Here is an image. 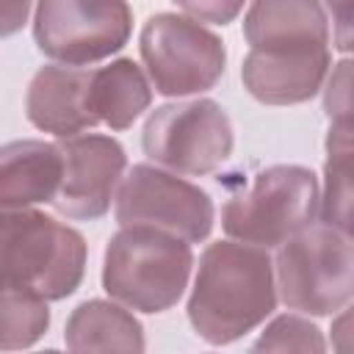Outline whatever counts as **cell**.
Listing matches in <instances>:
<instances>
[{
  "instance_id": "cell-2",
  "label": "cell",
  "mask_w": 354,
  "mask_h": 354,
  "mask_svg": "<svg viewBox=\"0 0 354 354\" xmlns=\"http://www.w3.org/2000/svg\"><path fill=\"white\" fill-rule=\"evenodd\" d=\"M86 271V241L41 210H0V290L44 301L75 293Z\"/></svg>"
},
{
  "instance_id": "cell-24",
  "label": "cell",
  "mask_w": 354,
  "mask_h": 354,
  "mask_svg": "<svg viewBox=\"0 0 354 354\" xmlns=\"http://www.w3.org/2000/svg\"><path fill=\"white\" fill-rule=\"evenodd\" d=\"M36 354H61V351H53V348H50V351H36Z\"/></svg>"
},
{
  "instance_id": "cell-12",
  "label": "cell",
  "mask_w": 354,
  "mask_h": 354,
  "mask_svg": "<svg viewBox=\"0 0 354 354\" xmlns=\"http://www.w3.org/2000/svg\"><path fill=\"white\" fill-rule=\"evenodd\" d=\"M329 69V47H304L282 53L252 50L243 58V86L266 105H296L310 100Z\"/></svg>"
},
{
  "instance_id": "cell-4",
  "label": "cell",
  "mask_w": 354,
  "mask_h": 354,
  "mask_svg": "<svg viewBox=\"0 0 354 354\" xmlns=\"http://www.w3.org/2000/svg\"><path fill=\"white\" fill-rule=\"evenodd\" d=\"M274 285L290 310L310 315L346 310L354 290L351 235L324 221L307 224L279 243Z\"/></svg>"
},
{
  "instance_id": "cell-9",
  "label": "cell",
  "mask_w": 354,
  "mask_h": 354,
  "mask_svg": "<svg viewBox=\"0 0 354 354\" xmlns=\"http://www.w3.org/2000/svg\"><path fill=\"white\" fill-rule=\"evenodd\" d=\"M116 221L122 227H155L196 243L213 227V202L199 185L141 163L119 185Z\"/></svg>"
},
{
  "instance_id": "cell-10",
  "label": "cell",
  "mask_w": 354,
  "mask_h": 354,
  "mask_svg": "<svg viewBox=\"0 0 354 354\" xmlns=\"http://www.w3.org/2000/svg\"><path fill=\"white\" fill-rule=\"evenodd\" d=\"M61 183L53 196V207L66 218H100L122 183L127 158L119 141L111 136L83 133L64 138Z\"/></svg>"
},
{
  "instance_id": "cell-11",
  "label": "cell",
  "mask_w": 354,
  "mask_h": 354,
  "mask_svg": "<svg viewBox=\"0 0 354 354\" xmlns=\"http://www.w3.org/2000/svg\"><path fill=\"white\" fill-rule=\"evenodd\" d=\"M91 69L80 66H41L25 97L28 119L58 138L80 136L83 130L94 127V111H91Z\"/></svg>"
},
{
  "instance_id": "cell-1",
  "label": "cell",
  "mask_w": 354,
  "mask_h": 354,
  "mask_svg": "<svg viewBox=\"0 0 354 354\" xmlns=\"http://www.w3.org/2000/svg\"><path fill=\"white\" fill-rule=\"evenodd\" d=\"M274 304V263L266 249L235 241L205 249L188 299V318L202 340L232 343L271 315Z\"/></svg>"
},
{
  "instance_id": "cell-15",
  "label": "cell",
  "mask_w": 354,
  "mask_h": 354,
  "mask_svg": "<svg viewBox=\"0 0 354 354\" xmlns=\"http://www.w3.org/2000/svg\"><path fill=\"white\" fill-rule=\"evenodd\" d=\"M64 340L69 354H144V329L124 307L102 299L72 310Z\"/></svg>"
},
{
  "instance_id": "cell-14",
  "label": "cell",
  "mask_w": 354,
  "mask_h": 354,
  "mask_svg": "<svg viewBox=\"0 0 354 354\" xmlns=\"http://www.w3.org/2000/svg\"><path fill=\"white\" fill-rule=\"evenodd\" d=\"M61 183L58 144L25 138L0 147V210L53 202Z\"/></svg>"
},
{
  "instance_id": "cell-3",
  "label": "cell",
  "mask_w": 354,
  "mask_h": 354,
  "mask_svg": "<svg viewBox=\"0 0 354 354\" xmlns=\"http://www.w3.org/2000/svg\"><path fill=\"white\" fill-rule=\"evenodd\" d=\"M194 266L191 243L155 227H122L102 263V288L141 313H163L185 290Z\"/></svg>"
},
{
  "instance_id": "cell-23",
  "label": "cell",
  "mask_w": 354,
  "mask_h": 354,
  "mask_svg": "<svg viewBox=\"0 0 354 354\" xmlns=\"http://www.w3.org/2000/svg\"><path fill=\"white\" fill-rule=\"evenodd\" d=\"M335 337H337V343H335L337 354H351V348H348V313L346 310L335 324Z\"/></svg>"
},
{
  "instance_id": "cell-5",
  "label": "cell",
  "mask_w": 354,
  "mask_h": 354,
  "mask_svg": "<svg viewBox=\"0 0 354 354\" xmlns=\"http://www.w3.org/2000/svg\"><path fill=\"white\" fill-rule=\"evenodd\" d=\"M318 213V180L304 166H271L254 183L230 196L221 207V227L230 238L268 249L313 224Z\"/></svg>"
},
{
  "instance_id": "cell-16",
  "label": "cell",
  "mask_w": 354,
  "mask_h": 354,
  "mask_svg": "<svg viewBox=\"0 0 354 354\" xmlns=\"http://www.w3.org/2000/svg\"><path fill=\"white\" fill-rule=\"evenodd\" d=\"M91 111L97 122L113 130L130 127L152 100V88L138 64L130 58L111 61L102 69H91Z\"/></svg>"
},
{
  "instance_id": "cell-8",
  "label": "cell",
  "mask_w": 354,
  "mask_h": 354,
  "mask_svg": "<svg viewBox=\"0 0 354 354\" xmlns=\"http://www.w3.org/2000/svg\"><path fill=\"white\" fill-rule=\"evenodd\" d=\"M133 28V11L119 0H44L33 8L39 50L64 66L91 64L122 50Z\"/></svg>"
},
{
  "instance_id": "cell-22",
  "label": "cell",
  "mask_w": 354,
  "mask_h": 354,
  "mask_svg": "<svg viewBox=\"0 0 354 354\" xmlns=\"http://www.w3.org/2000/svg\"><path fill=\"white\" fill-rule=\"evenodd\" d=\"M30 14V3H0V39L17 33Z\"/></svg>"
},
{
  "instance_id": "cell-6",
  "label": "cell",
  "mask_w": 354,
  "mask_h": 354,
  "mask_svg": "<svg viewBox=\"0 0 354 354\" xmlns=\"http://www.w3.org/2000/svg\"><path fill=\"white\" fill-rule=\"evenodd\" d=\"M141 58L155 88L166 97L207 91L224 75V44L205 25L180 11L147 19L141 30Z\"/></svg>"
},
{
  "instance_id": "cell-18",
  "label": "cell",
  "mask_w": 354,
  "mask_h": 354,
  "mask_svg": "<svg viewBox=\"0 0 354 354\" xmlns=\"http://www.w3.org/2000/svg\"><path fill=\"white\" fill-rule=\"evenodd\" d=\"M50 326L44 299L0 290V351H19L33 346Z\"/></svg>"
},
{
  "instance_id": "cell-7",
  "label": "cell",
  "mask_w": 354,
  "mask_h": 354,
  "mask_svg": "<svg viewBox=\"0 0 354 354\" xmlns=\"http://www.w3.org/2000/svg\"><path fill=\"white\" fill-rule=\"evenodd\" d=\"M149 160L180 174H210L232 152V124L213 100L169 102L149 113L141 136Z\"/></svg>"
},
{
  "instance_id": "cell-21",
  "label": "cell",
  "mask_w": 354,
  "mask_h": 354,
  "mask_svg": "<svg viewBox=\"0 0 354 354\" xmlns=\"http://www.w3.org/2000/svg\"><path fill=\"white\" fill-rule=\"evenodd\" d=\"M241 3H180V14H185L194 22H216V25H227L241 14Z\"/></svg>"
},
{
  "instance_id": "cell-17",
  "label": "cell",
  "mask_w": 354,
  "mask_h": 354,
  "mask_svg": "<svg viewBox=\"0 0 354 354\" xmlns=\"http://www.w3.org/2000/svg\"><path fill=\"white\" fill-rule=\"evenodd\" d=\"M324 196L318 207L324 224L343 232L351 227V127H329L326 138V169H324Z\"/></svg>"
},
{
  "instance_id": "cell-20",
  "label": "cell",
  "mask_w": 354,
  "mask_h": 354,
  "mask_svg": "<svg viewBox=\"0 0 354 354\" xmlns=\"http://www.w3.org/2000/svg\"><path fill=\"white\" fill-rule=\"evenodd\" d=\"M348 86H351V64L340 61L329 77V86H326V113H329L335 127H351V122H348L351 88Z\"/></svg>"
},
{
  "instance_id": "cell-13",
  "label": "cell",
  "mask_w": 354,
  "mask_h": 354,
  "mask_svg": "<svg viewBox=\"0 0 354 354\" xmlns=\"http://www.w3.org/2000/svg\"><path fill=\"white\" fill-rule=\"evenodd\" d=\"M243 36L257 53L329 47V22L324 6L313 0H260L246 11Z\"/></svg>"
},
{
  "instance_id": "cell-19",
  "label": "cell",
  "mask_w": 354,
  "mask_h": 354,
  "mask_svg": "<svg viewBox=\"0 0 354 354\" xmlns=\"http://www.w3.org/2000/svg\"><path fill=\"white\" fill-rule=\"evenodd\" d=\"M249 354H326V340L307 318L279 315L263 329Z\"/></svg>"
}]
</instances>
